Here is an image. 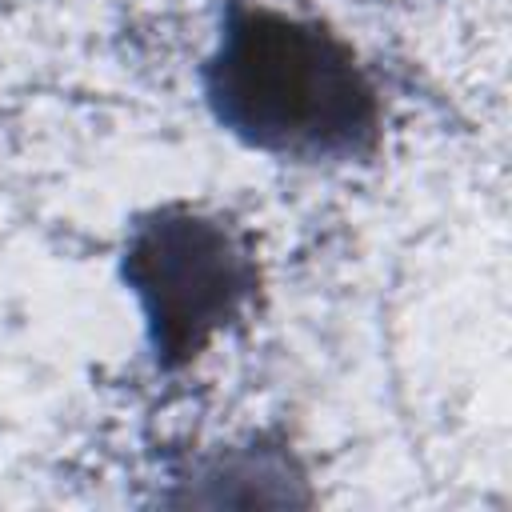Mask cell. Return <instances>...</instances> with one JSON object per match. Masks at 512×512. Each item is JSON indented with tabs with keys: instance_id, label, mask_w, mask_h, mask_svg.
<instances>
[{
	"instance_id": "obj_1",
	"label": "cell",
	"mask_w": 512,
	"mask_h": 512,
	"mask_svg": "<svg viewBox=\"0 0 512 512\" xmlns=\"http://www.w3.org/2000/svg\"><path fill=\"white\" fill-rule=\"evenodd\" d=\"M216 120L284 160H356L380 136V96L320 20L236 0L204 64Z\"/></svg>"
},
{
	"instance_id": "obj_2",
	"label": "cell",
	"mask_w": 512,
	"mask_h": 512,
	"mask_svg": "<svg viewBox=\"0 0 512 512\" xmlns=\"http://www.w3.org/2000/svg\"><path fill=\"white\" fill-rule=\"evenodd\" d=\"M124 272L144 304L164 368L200 356L256 288V264L240 240L220 220L180 208L156 212L136 228Z\"/></svg>"
}]
</instances>
